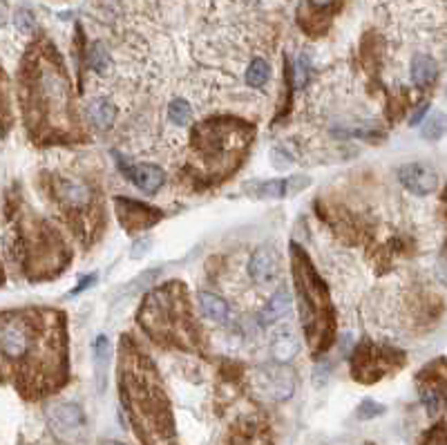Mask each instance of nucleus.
I'll return each mask as SVG.
<instances>
[{"label":"nucleus","mask_w":447,"mask_h":445,"mask_svg":"<svg viewBox=\"0 0 447 445\" xmlns=\"http://www.w3.org/2000/svg\"><path fill=\"white\" fill-rule=\"evenodd\" d=\"M5 365H14L18 376L36 381V392L54 390L65 381V329L54 311H7L0 329Z\"/></svg>","instance_id":"1"},{"label":"nucleus","mask_w":447,"mask_h":445,"mask_svg":"<svg viewBox=\"0 0 447 445\" xmlns=\"http://www.w3.org/2000/svg\"><path fill=\"white\" fill-rule=\"evenodd\" d=\"M25 117L32 130L70 128V83L56 59L54 47L47 52H38L27 65Z\"/></svg>","instance_id":"2"},{"label":"nucleus","mask_w":447,"mask_h":445,"mask_svg":"<svg viewBox=\"0 0 447 445\" xmlns=\"http://www.w3.org/2000/svg\"><path fill=\"white\" fill-rule=\"evenodd\" d=\"M293 271H296V284H298V298H300V318L307 329V336L313 347L325 349L329 345L331 334V302L327 296V289L318 273L313 271L307 255L293 246Z\"/></svg>","instance_id":"3"},{"label":"nucleus","mask_w":447,"mask_h":445,"mask_svg":"<svg viewBox=\"0 0 447 445\" xmlns=\"http://www.w3.org/2000/svg\"><path fill=\"white\" fill-rule=\"evenodd\" d=\"M177 284L150 293L144 302L139 320L144 323L146 331L161 343H184L190 331V318L186 311V302L182 293H177Z\"/></svg>","instance_id":"4"},{"label":"nucleus","mask_w":447,"mask_h":445,"mask_svg":"<svg viewBox=\"0 0 447 445\" xmlns=\"http://www.w3.org/2000/svg\"><path fill=\"white\" fill-rule=\"evenodd\" d=\"M193 144L197 146V153L204 157V162L213 164L226 159L233 150L244 148L246 139H244V130L231 128V121L228 119H215L197 128Z\"/></svg>","instance_id":"5"},{"label":"nucleus","mask_w":447,"mask_h":445,"mask_svg":"<svg viewBox=\"0 0 447 445\" xmlns=\"http://www.w3.org/2000/svg\"><path fill=\"white\" fill-rule=\"evenodd\" d=\"M394 356H401V352L374 347V345H363L354 354V376H358V381H365V383L380 381V376H385L389 369H394V363L398 365L403 363V361H394Z\"/></svg>","instance_id":"6"},{"label":"nucleus","mask_w":447,"mask_h":445,"mask_svg":"<svg viewBox=\"0 0 447 445\" xmlns=\"http://www.w3.org/2000/svg\"><path fill=\"white\" fill-rule=\"evenodd\" d=\"M255 390L273 401H287L296 392V376L287 365H264L253 376Z\"/></svg>","instance_id":"7"},{"label":"nucleus","mask_w":447,"mask_h":445,"mask_svg":"<svg viewBox=\"0 0 447 445\" xmlns=\"http://www.w3.org/2000/svg\"><path fill=\"white\" fill-rule=\"evenodd\" d=\"M117 215L121 220V226L128 233L144 231L148 226L157 224L161 220V213L157 208H150L148 204H139L128 197H117Z\"/></svg>","instance_id":"8"},{"label":"nucleus","mask_w":447,"mask_h":445,"mask_svg":"<svg viewBox=\"0 0 447 445\" xmlns=\"http://www.w3.org/2000/svg\"><path fill=\"white\" fill-rule=\"evenodd\" d=\"M398 179L401 184L414 195H430L436 191L439 186V175L430 164L423 162H414V164H405L401 170H398Z\"/></svg>","instance_id":"9"},{"label":"nucleus","mask_w":447,"mask_h":445,"mask_svg":"<svg viewBox=\"0 0 447 445\" xmlns=\"http://www.w3.org/2000/svg\"><path fill=\"white\" fill-rule=\"evenodd\" d=\"M119 159V170L126 175L132 184L137 188H141L146 195H155L161 186L166 182V175L164 170L157 168V166H150V164H132L128 159Z\"/></svg>","instance_id":"10"},{"label":"nucleus","mask_w":447,"mask_h":445,"mask_svg":"<svg viewBox=\"0 0 447 445\" xmlns=\"http://www.w3.org/2000/svg\"><path fill=\"white\" fill-rule=\"evenodd\" d=\"M249 276L253 278V282L258 287H273L275 282L280 278V262H278V255H275L273 249H258L251 255V262H249Z\"/></svg>","instance_id":"11"},{"label":"nucleus","mask_w":447,"mask_h":445,"mask_svg":"<svg viewBox=\"0 0 447 445\" xmlns=\"http://www.w3.org/2000/svg\"><path fill=\"white\" fill-rule=\"evenodd\" d=\"M50 425L59 437H74L85 425L83 410L76 403H56L50 410Z\"/></svg>","instance_id":"12"},{"label":"nucleus","mask_w":447,"mask_h":445,"mask_svg":"<svg viewBox=\"0 0 447 445\" xmlns=\"http://www.w3.org/2000/svg\"><path fill=\"white\" fill-rule=\"evenodd\" d=\"M54 195H56V200L63 202L68 208L88 206L92 200L90 188L81 182H76V179H59V182L54 184Z\"/></svg>","instance_id":"13"},{"label":"nucleus","mask_w":447,"mask_h":445,"mask_svg":"<svg viewBox=\"0 0 447 445\" xmlns=\"http://www.w3.org/2000/svg\"><path fill=\"white\" fill-rule=\"evenodd\" d=\"M300 336L296 334V329L291 327H284L280 329L278 334L273 336V343H271V354L275 361H280L282 365L293 361L298 354H300Z\"/></svg>","instance_id":"14"},{"label":"nucleus","mask_w":447,"mask_h":445,"mask_svg":"<svg viewBox=\"0 0 447 445\" xmlns=\"http://www.w3.org/2000/svg\"><path fill=\"white\" fill-rule=\"evenodd\" d=\"M291 307H293V298H291L289 289H280L278 293H273L271 300L264 305L262 314H260V323L262 325L278 323V320H282L284 316H289Z\"/></svg>","instance_id":"15"},{"label":"nucleus","mask_w":447,"mask_h":445,"mask_svg":"<svg viewBox=\"0 0 447 445\" xmlns=\"http://www.w3.org/2000/svg\"><path fill=\"white\" fill-rule=\"evenodd\" d=\"M92 354H94L97 387H99V392H103L106 390V383H108V367H110V358H112V345H110L108 336H99L97 340H94Z\"/></svg>","instance_id":"16"},{"label":"nucleus","mask_w":447,"mask_h":445,"mask_svg":"<svg viewBox=\"0 0 447 445\" xmlns=\"http://www.w3.org/2000/svg\"><path fill=\"white\" fill-rule=\"evenodd\" d=\"M199 309H202V314L213 320L217 325H224L228 320V305L226 300H222L217 293H211V291H199Z\"/></svg>","instance_id":"17"},{"label":"nucleus","mask_w":447,"mask_h":445,"mask_svg":"<svg viewBox=\"0 0 447 445\" xmlns=\"http://www.w3.org/2000/svg\"><path fill=\"white\" fill-rule=\"evenodd\" d=\"M436 74H439V65L427 54H416L412 59V81L416 88H427L436 81Z\"/></svg>","instance_id":"18"},{"label":"nucleus","mask_w":447,"mask_h":445,"mask_svg":"<svg viewBox=\"0 0 447 445\" xmlns=\"http://www.w3.org/2000/svg\"><path fill=\"white\" fill-rule=\"evenodd\" d=\"M88 119L97 130H108L117 119V110L106 99H94L88 106Z\"/></svg>","instance_id":"19"},{"label":"nucleus","mask_w":447,"mask_h":445,"mask_svg":"<svg viewBox=\"0 0 447 445\" xmlns=\"http://www.w3.org/2000/svg\"><path fill=\"white\" fill-rule=\"evenodd\" d=\"M289 184L291 182H284V179H271V182H255L246 186V191L258 200H282L289 193Z\"/></svg>","instance_id":"20"},{"label":"nucleus","mask_w":447,"mask_h":445,"mask_svg":"<svg viewBox=\"0 0 447 445\" xmlns=\"http://www.w3.org/2000/svg\"><path fill=\"white\" fill-rule=\"evenodd\" d=\"M168 117L177 128H186L193 121V108H190V103L186 99H175L168 106Z\"/></svg>","instance_id":"21"},{"label":"nucleus","mask_w":447,"mask_h":445,"mask_svg":"<svg viewBox=\"0 0 447 445\" xmlns=\"http://www.w3.org/2000/svg\"><path fill=\"white\" fill-rule=\"evenodd\" d=\"M421 135L427 141H439L441 137H445L447 135V115H443V112H434V115L425 121Z\"/></svg>","instance_id":"22"},{"label":"nucleus","mask_w":447,"mask_h":445,"mask_svg":"<svg viewBox=\"0 0 447 445\" xmlns=\"http://www.w3.org/2000/svg\"><path fill=\"white\" fill-rule=\"evenodd\" d=\"M269 77H271L269 63H266L264 59H253L249 70H246V83H249L251 88H264Z\"/></svg>","instance_id":"23"},{"label":"nucleus","mask_w":447,"mask_h":445,"mask_svg":"<svg viewBox=\"0 0 447 445\" xmlns=\"http://www.w3.org/2000/svg\"><path fill=\"white\" fill-rule=\"evenodd\" d=\"M90 68L97 72V74H106L108 68H110V56H108V50H106V45L103 43H94L90 47Z\"/></svg>","instance_id":"24"},{"label":"nucleus","mask_w":447,"mask_h":445,"mask_svg":"<svg viewBox=\"0 0 447 445\" xmlns=\"http://www.w3.org/2000/svg\"><path fill=\"white\" fill-rule=\"evenodd\" d=\"M309 72H311V65H309V59L304 54L298 56L296 61V70H293V77H296V88H304L309 81Z\"/></svg>","instance_id":"25"},{"label":"nucleus","mask_w":447,"mask_h":445,"mask_svg":"<svg viewBox=\"0 0 447 445\" xmlns=\"http://www.w3.org/2000/svg\"><path fill=\"white\" fill-rule=\"evenodd\" d=\"M14 25L18 27L21 34H32L34 30V16L27 12V9H18L16 16H14Z\"/></svg>","instance_id":"26"},{"label":"nucleus","mask_w":447,"mask_h":445,"mask_svg":"<svg viewBox=\"0 0 447 445\" xmlns=\"http://www.w3.org/2000/svg\"><path fill=\"white\" fill-rule=\"evenodd\" d=\"M380 414H385V407L376 401L367 399V401H363V405L358 407V419H363V421L374 419V416H380Z\"/></svg>","instance_id":"27"},{"label":"nucleus","mask_w":447,"mask_h":445,"mask_svg":"<svg viewBox=\"0 0 447 445\" xmlns=\"http://www.w3.org/2000/svg\"><path fill=\"white\" fill-rule=\"evenodd\" d=\"M271 159H273V164L278 170H284V168H289L293 164V157L284 148H275L271 153Z\"/></svg>","instance_id":"28"},{"label":"nucleus","mask_w":447,"mask_h":445,"mask_svg":"<svg viewBox=\"0 0 447 445\" xmlns=\"http://www.w3.org/2000/svg\"><path fill=\"white\" fill-rule=\"evenodd\" d=\"M150 246H152V240L148 238V235H144V238L137 240L135 244H132V249H130V258H132V260L144 258V255L150 251Z\"/></svg>","instance_id":"29"},{"label":"nucleus","mask_w":447,"mask_h":445,"mask_svg":"<svg viewBox=\"0 0 447 445\" xmlns=\"http://www.w3.org/2000/svg\"><path fill=\"white\" fill-rule=\"evenodd\" d=\"M157 278H159V271L157 269H150V271L144 273V276H139L135 280V284H137V287H141V289H150L152 284L157 282Z\"/></svg>","instance_id":"30"},{"label":"nucleus","mask_w":447,"mask_h":445,"mask_svg":"<svg viewBox=\"0 0 447 445\" xmlns=\"http://www.w3.org/2000/svg\"><path fill=\"white\" fill-rule=\"evenodd\" d=\"M436 278H439L441 284L447 287V253L441 255V260L436 262Z\"/></svg>","instance_id":"31"},{"label":"nucleus","mask_w":447,"mask_h":445,"mask_svg":"<svg viewBox=\"0 0 447 445\" xmlns=\"http://www.w3.org/2000/svg\"><path fill=\"white\" fill-rule=\"evenodd\" d=\"M427 110H430V103H423V106L418 108V110L414 112V115H412V119H410V126H416V123H418V121H421V119L427 115Z\"/></svg>","instance_id":"32"},{"label":"nucleus","mask_w":447,"mask_h":445,"mask_svg":"<svg viewBox=\"0 0 447 445\" xmlns=\"http://www.w3.org/2000/svg\"><path fill=\"white\" fill-rule=\"evenodd\" d=\"M94 282H97V276H90V278L81 280V282H79V287H76V289L72 291V296H79L81 291H85V289H88V287H92Z\"/></svg>","instance_id":"33"},{"label":"nucleus","mask_w":447,"mask_h":445,"mask_svg":"<svg viewBox=\"0 0 447 445\" xmlns=\"http://www.w3.org/2000/svg\"><path fill=\"white\" fill-rule=\"evenodd\" d=\"M311 3V7H316V9H327V7H331L336 3V0H309Z\"/></svg>","instance_id":"34"},{"label":"nucleus","mask_w":447,"mask_h":445,"mask_svg":"<svg viewBox=\"0 0 447 445\" xmlns=\"http://www.w3.org/2000/svg\"><path fill=\"white\" fill-rule=\"evenodd\" d=\"M108 445H119V443H108Z\"/></svg>","instance_id":"35"}]
</instances>
